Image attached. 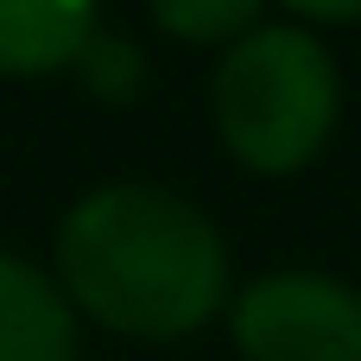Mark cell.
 I'll return each mask as SVG.
<instances>
[{"mask_svg":"<svg viewBox=\"0 0 361 361\" xmlns=\"http://www.w3.org/2000/svg\"><path fill=\"white\" fill-rule=\"evenodd\" d=\"M57 292L114 336L171 343L228 298V247L178 190L102 184L57 228Z\"/></svg>","mask_w":361,"mask_h":361,"instance_id":"1","label":"cell"},{"mask_svg":"<svg viewBox=\"0 0 361 361\" xmlns=\"http://www.w3.org/2000/svg\"><path fill=\"white\" fill-rule=\"evenodd\" d=\"M343 82L330 51L298 25H254L228 44L216 70V127L222 146L267 178L311 165L336 133Z\"/></svg>","mask_w":361,"mask_h":361,"instance_id":"2","label":"cell"},{"mask_svg":"<svg viewBox=\"0 0 361 361\" xmlns=\"http://www.w3.org/2000/svg\"><path fill=\"white\" fill-rule=\"evenodd\" d=\"M247 361H361V292L324 273H267L235 298Z\"/></svg>","mask_w":361,"mask_h":361,"instance_id":"3","label":"cell"},{"mask_svg":"<svg viewBox=\"0 0 361 361\" xmlns=\"http://www.w3.org/2000/svg\"><path fill=\"white\" fill-rule=\"evenodd\" d=\"M0 361H76L70 298L13 254H0Z\"/></svg>","mask_w":361,"mask_h":361,"instance_id":"4","label":"cell"},{"mask_svg":"<svg viewBox=\"0 0 361 361\" xmlns=\"http://www.w3.org/2000/svg\"><path fill=\"white\" fill-rule=\"evenodd\" d=\"M95 0H0V76H44L82 57Z\"/></svg>","mask_w":361,"mask_h":361,"instance_id":"5","label":"cell"},{"mask_svg":"<svg viewBox=\"0 0 361 361\" xmlns=\"http://www.w3.org/2000/svg\"><path fill=\"white\" fill-rule=\"evenodd\" d=\"M152 19L171 32V38H190V44H241L260 19L267 0H146Z\"/></svg>","mask_w":361,"mask_h":361,"instance_id":"6","label":"cell"},{"mask_svg":"<svg viewBox=\"0 0 361 361\" xmlns=\"http://www.w3.org/2000/svg\"><path fill=\"white\" fill-rule=\"evenodd\" d=\"M76 70H82L89 95H102V102H127V95L140 89V76H146V57H140V44H133L127 32H102V25H95V38L82 44Z\"/></svg>","mask_w":361,"mask_h":361,"instance_id":"7","label":"cell"},{"mask_svg":"<svg viewBox=\"0 0 361 361\" xmlns=\"http://www.w3.org/2000/svg\"><path fill=\"white\" fill-rule=\"evenodd\" d=\"M305 19H361V0H286Z\"/></svg>","mask_w":361,"mask_h":361,"instance_id":"8","label":"cell"}]
</instances>
